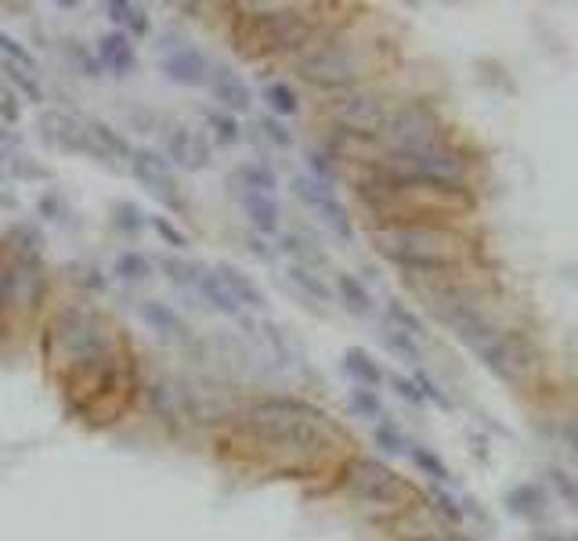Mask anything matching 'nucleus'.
<instances>
[{"instance_id": "7ed1b4c3", "label": "nucleus", "mask_w": 578, "mask_h": 541, "mask_svg": "<svg viewBox=\"0 0 578 541\" xmlns=\"http://www.w3.org/2000/svg\"><path fill=\"white\" fill-rule=\"evenodd\" d=\"M369 239L376 253L409 274H445L470 257V242L448 224H380Z\"/></svg>"}, {"instance_id": "20e7f679", "label": "nucleus", "mask_w": 578, "mask_h": 541, "mask_svg": "<svg viewBox=\"0 0 578 541\" xmlns=\"http://www.w3.org/2000/svg\"><path fill=\"white\" fill-rule=\"evenodd\" d=\"M361 199L383 217V224H441L438 217H452L474 207L467 188L395 181L383 173L361 184Z\"/></svg>"}, {"instance_id": "ddd939ff", "label": "nucleus", "mask_w": 578, "mask_h": 541, "mask_svg": "<svg viewBox=\"0 0 578 541\" xmlns=\"http://www.w3.org/2000/svg\"><path fill=\"white\" fill-rule=\"evenodd\" d=\"M293 196H297L311 213H318V221H322L337 239H343V242L355 239L351 217H347L343 202L337 199V192H332L329 184L308 178V173H300V178H293Z\"/></svg>"}, {"instance_id": "7c9ffc66", "label": "nucleus", "mask_w": 578, "mask_h": 541, "mask_svg": "<svg viewBox=\"0 0 578 541\" xmlns=\"http://www.w3.org/2000/svg\"><path fill=\"white\" fill-rule=\"evenodd\" d=\"M112 274L120 278V282H127V285H141V282H149V278H152V264H149V257H144V253L130 250V253L116 257Z\"/></svg>"}, {"instance_id": "cd10ccee", "label": "nucleus", "mask_w": 578, "mask_h": 541, "mask_svg": "<svg viewBox=\"0 0 578 541\" xmlns=\"http://www.w3.org/2000/svg\"><path fill=\"white\" fill-rule=\"evenodd\" d=\"M106 19L116 22V26H127L134 37H144L149 33V14H144L141 4H127V0H106Z\"/></svg>"}, {"instance_id": "2eb2a0df", "label": "nucleus", "mask_w": 578, "mask_h": 541, "mask_svg": "<svg viewBox=\"0 0 578 541\" xmlns=\"http://www.w3.org/2000/svg\"><path fill=\"white\" fill-rule=\"evenodd\" d=\"M210 141L202 130L192 127H170L167 130V159L181 170H207L210 167Z\"/></svg>"}, {"instance_id": "c756f323", "label": "nucleus", "mask_w": 578, "mask_h": 541, "mask_svg": "<svg viewBox=\"0 0 578 541\" xmlns=\"http://www.w3.org/2000/svg\"><path fill=\"white\" fill-rule=\"evenodd\" d=\"M260 98L268 101V109H271V116L275 120H282V116H293L297 109H300V98H297V91L289 83H282V80H271L265 91H260Z\"/></svg>"}, {"instance_id": "6ab92c4d", "label": "nucleus", "mask_w": 578, "mask_h": 541, "mask_svg": "<svg viewBox=\"0 0 578 541\" xmlns=\"http://www.w3.org/2000/svg\"><path fill=\"white\" fill-rule=\"evenodd\" d=\"M138 314H141L144 325H149L156 335H163V340H170V343H185L188 340L185 321H181V314L173 311L170 303H163V300H141Z\"/></svg>"}, {"instance_id": "ea45409f", "label": "nucleus", "mask_w": 578, "mask_h": 541, "mask_svg": "<svg viewBox=\"0 0 578 541\" xmlns=\"http://www.w3.org/2000/svg\"><path fill=\"white\" fill-rule=\"evenodd\" d=\"M22 120V109H19V94L11 91L8 80H0V123L4 127H14Z\"/></svg>"}, {"instance_id": "a211bd4d", "label": "nucleus", "mask_w": 578, "mask_h": 541, "mask_svg": "<svg viewBox=\"0 0 578 541\" xmlns=\"http://www.w3.org/2000/svg\"><path fill=\"white\" fill-rule=\"evenodd\" d=\"M213 274L221 278L225 289L231 292V300H236V303L242 307V311H246V307H250V311H265V307H268L265 289H260L242 268H236V264H217Z\"/></svg>"}, {"instance_id": "6e6552de", "label": "nucleus", "mask_w": 578, "mask_h": 541, "mask_svg": "<svg viewBox=\"0 0 578 541\" xmlns=\"http://www.w3.org/2000/svg\"><path fill=\"white\" fill-rule=\"evenodd\" d=\"M343 488L351 491L358 502H369V505H401V502L412 499V488L405 484L387 462L366 459V455L347 462Z\"/></svg>"}, {"instance_id": "473e14b6", "label": "nucleus", "mask_w": 578, "mask_h": 541, "mask_svg": "<svg viewBox=\"0 0 578 541\" xmlns=\"http://www.w3.org/2000/svg\"><path fill=\"white\" fill-rule=\"evenodd\" d=\"M0 69L8 72V87L19 98H29V101H43V91H40V80L33 77V72H26V69H19V66H11V62H0Z\"/></svg>"}, {"instance_id": "58836bf2", "label": "nucleus", "mask_w": 578, "mask_h": 541, "mask_svg": "<svg viewBox=\"0 0 578 541\" xmlns=\"http://www.w3.org/2000/svg\"><path fill=\"white\" fill-rule=\"evenodd\" d=\"M351 408L361 419H383V404H380V398H376V390L355 387L351 390Z\"/></svg>"}, {"instance_id": "f704fd0d", "label": "nucleus", "mask_w": 578, "mask_h": 541, "mask_svg": "<svg viewBox=\"0 0 578 541\" xmlns=\"http://www.w3.org/2000/svg\"><path fill=\"white\" fill-rule=\"evenodd\" d=\"M207 130L213 134L217 144H236L242 138V130H239V120L231 112H221V109H213L207 112Z\"/></svg>"}, {"instance_id": "f3484780", "label": "nucleus", "mask_w": 578, "mask_h": 541, "mask_svg": "<svg viewBox=\"0 0 578 541\" xmlns=\"http://www.w3.org/2000/svg\"><path fill=\"white\" fill-rule=\"evenodd\" d=\"M210 91L217 98V106H221V112H250L253 106V91H250V83H246L239 72H231L228 66H217L210 72Z\"/></svg>"}, {"instance_id": "4468645a", "label": "nucleus", "mask_w": 578, "mask_h": 541, "mask_svg": "<svg viewBox=\"0 0 578 541\" xmlns=\"http://www.w3.org/2000/svg\"><path fill=\"white\" fill-rule=\"evenodd\" d=\"M37 127H40V138L48 144H54V149L80 152V156L98 159V163H109V159L101 156V149L94 144L91 130H87V120H77V116H69V112L48 109V112L37 116Z\"/></svg>"}, {"instance_id": "39448f33", "label": "nucleus", "mask_w": 578, "mask_h": 541, "mask_svg": "<svg viewBox=\"0 0 578 541\" xmlns=\"http://www.w3.org/2000/svg\"><path fill=\"white\" fill-rule=\"evenodd\" d=\"M236 48L246 58L265 54H300L318 37L315 19L303 8L289 4H253L236 19Z\"/></svg>"}, {"instance_id": "9d476101", "label": "nucleus", "mask_w": 578, "mask_h": 541, "mask_svg": "<svg viewBox=\"0 0 578 541\" xmlns=\"http://www.w3.org/2000/svg\"><path fill=\"white\" fill-rule=\"evenodd\" d=\"M376 141H383L387 152H409V149H427V144H441L438 116L427 106H398L390 109Z\"/></svg>"}, {"instance_id": "aec40b11", "label": "nucleus", "mask_w": 578, "mask_h": 541, "mask_svg": "<svg viewBox=\"0 0 578 541\" xmlns=\"http://www.w3.org/2000/svg\"><path fill=\"white\" fill-rule=\"evenodd\" d=\"M98 62L106 66L112 77H127V72L134 69V62H138L134 43H130V37L120 33V29H116V33H106L98 40Z\"/></svg>"}, {"instance_id": "a19ab883", "label": "nucleus", "mask_w": 578, "mask_h": 541, "mask_svg": "<svg viewBox=\"0 0 578 541\" xmlns=\"http://www.w3.org/2000/svg\"><path fill=\"white\" fill-rule=\"evenodd\" d=\"M376 444H380L383 451H390V455H405V451L412 448L395 427H390V422H380V427H376Z\"/></svg>"}, {"instance_id": "8fccbe9b", "label": "nucleus", "mask_w": 578, "mask_h": 541, "mask_svg": "<svg viewBox=\"0 0 578 541\" xmlns=\"http://www.w3.org/2000/svg\"><path fill=\"white\" fill-rule=\"evenodd\" d=\"M549 477H554V484H557V491L564 494V499L571 502V509H578V484H575V480L568 473H560V470H554Z\"/></svg>"}, {"instance_id": "c9c22d12", "label": "nucleus", "mask_w": 578, "mask_h": 541, "mask_svg": "<svg viewBox=\"0 0 578 541\" xmlns=\"http://www.w3.org/2000/svg\"><path fill=\"white\" fill-rule=\"evenodd\" d=\"M387 325L401 329L405 335H412V340H423V335H427L423 321H419V318L409 311V307L398 303V300H390V303H387Z\"/></svg>"}, {"instance_id": "4c0bfd02", "label": "nucleus", "mask_w": 578, "mask_h": 541, "mask_svg": "<svg viewBox=\"0 0 578 541\" xmlns=\"http://www.w3.org/2000/svg\"><path fill=\"white\" fill-rule=\"evenodd\" d=\"M0 58H4V62H11V66L26 69V72H33V77H37V58L29 54L14 37H8V33H0Z\"/></svg>"}, {"instance_id": "de8ad7c7", "label": "nucleus", "mask_w": 578, "mask_h": 541, "mask_svg": "<svg viewBox=\"0 0 578 541\" xmlns=\"http://www.w3.org/2000/svg\"><path fill=\"white\" fill-rule=\"evenodd\" d=\"M430 502H434V509H438L441 517H448V520H462V509L456 505L452 494H445L441 488H434V491H430Z\"/></svg>"}, {"instance_id": "e433bc0d", "label": "nucleus", "mask_w": 578, "mask_h": 541, "mask_svg": "<svg viewBox=\"0 0 578 541\" xmlns=\"http://www.w3.org/2000/svg\"><path fill=\"white\" fill-rule=\"evenodd\" d=\"M409 455H412V462L419 465V470H423L434 484H448V480H452V473H448V465L434 455L430 448H409Z\"/></svg>"}, {"instance_id": "37998d69", "label": "nucleus", "mask_w": 578, "mask_h": 541, "mask_svg": "<svg viewBox=\"0 0 578 541\" xmlns=\"http://www.w3.org/2000/svg\"><path fill=\"white\" fill-rule=\"evenodd\" d=\"M149 224L156 228V236H159V239H163L167 246H173V250H185V246H188V236H185V231H181L178 224H170L167 217H152Z\"/></svg>"}, {"instance_id": "f257e3e1", "label": "nucleus", "mask_w": 578, "mask_h": 541, "mask_svg": "<svg viewBox=\"0 0 578 541\" xmlns=\"http://www.w3.org/2000/svg\"><path fill=\"white\" fill-rule=\"evenodd\" d=\"M48 350L72 393L83 390V383H91L87 398H101V390L116 387V379H120L116 332L106 314L87 303L58 307L48 329Z\"/></svg>"}, {"instance_id": "c03bdc74", "label": "nucleus", "mask_w": 578, "mask_h": 541, "mask_svg": "<svg viewBox=\"0 0 578 541\" xmlns=\"http://www.w3.org/2000/svg\"><path fill=\"white\" fill-rule=\"evenodd\" d=\"M308 178H315V181H322V184H329L332 188V181H337V167L329 163V156L326 152H311L308 156Z\"/></svg>"}, {"instance_id": "1a4fd4ad", "label": "nucleus", "mask_w": 578, "mask_h": 541, "mask_svg": "<svg viewBox=\"0 0 578 541\" xmlns=\"http://www.w3.org/2000/svg\"><path fill=\"white\" fill-rule=\"evenodd\" d=\"M390 109H395V106H390L383 94L366 91V87H351V91H340L337 98L329 101V116H332V120H337L347 130V134L369 138V141L380 138V130L387 123Z\"/></svg>"}, {"instance_id": "f03ea898", "label": "nucleus", "mask_w": 578, "mask_h": 541, "mask_svg": "<svg viewBox=\"0 0 578 541\" xmlns=\"http://www.w3.org/2000/svg\"><path fill=\"white\" fill-rule=\"evenodd\" d=\"M231 419H236L239 433L253 437L257 444L279 448L293 459H318L340 441V430L332 427L322 408L297 398L246 401Z\"/></svg>"}, {"instance_id": "393cba45", "label": "nucleus", "mask_w": 578, "mask_h": 541, "mask_svg": "<svg viewBox=\"0 0 578 541\" xmlns=\"http://www.w3.org/2000/svg\"><path fill=\"white\" fill-rule=\"evenodd\" d=\"M506 509L520 520H542L546 513V491L535 488V484H520L506 494Z\"/></svg>"}, {"instance_id": "72a5a7b5", "label": "nucleus", "mask_w": 578, "mask_h": 541, "mask_svg": "<svg viewBox=\"0 0 578 541\" xmlns=\"http://www.w3.org/2000/svg\"><path fill=\"white\" fill-rule=\"evenodd\" d=\"M380 340H383V347L390 350V354H398V358H405L409 364H419V343L412 340V335H405L401 329H395V325H383V332H380Z\"/></svg>"}, {"instance_id": "49530a36", "label": "nucleus", "mask_w": 578, "mask_h": 541, "mask_svg": "<svg viewBox=\"0 0 578 541\" xmlns=\"http://www.w3.org/2000/svg\"><path fill=\"white\" fill-rule=\"evenodd\" d=\"M260 130H265V138L271 144H279V149H289V144H293V134H289L282 120H275V116H265V120H260Z\"/></svg>"}, {"instance_id": "f8f14e48", "label": "nucleus", "mask_w": 578, "mask_h": 541, "mask_svg": "<svg viewBox=\"0 0 578 541\" xmlns=\"http://www.w3.org/2000/svg\"><path fill=\"white\" fill-rule=\"evenodd\" d=\"M130 170L134 178L149 188V192L163 202L167 210L173 213H188V202L181 196V184H178V173H173L170 159H163V152L156 149H134L130 152Z\"/></svg>"}, {"instance_id": "bb28decb", "label": "nucleus", "mask_w": 578, "mask_h": 541, "mask_svg": "<svg viewBox=\"0 0 578 541\" xmlns=\"http://www.w3.org/2000/svg\"><path fill=\"white\" fill-rule=\"evenodd\" d=\"M231 188L242 196V192H260V196H271L279 181H275V173L265 167V163H246L236 170V178H231Z\"/></svg>"}, {"instance_id": "a18cd8bd", "label": "nucleus", "mask_w": 578, "mask_h": 541, "mask_svg": "<svg viewBox=\"0 0 578 541\" xmlns=\"http://www.w3.org/2000/svg\"><path fill=\"white\" fill-rule=\"evenodd\" d=\"M412 383H416V390H419V393H423V401H434V404H438V408H452V401L445 398V393H441V387L434 383L430 375L416 372V379H412Z\"/></svg>"}, {"instance_id": "4be33fe9", "label": "nucleus", "mask_w": 578, "mask_h": 541, "mask_svg": "<svg viewBox=\"0 0 578 541\" xmlns=\"http://www.w3.org/2000/svg\"><path fill=\"white\" fill-rule=\"evenodd\" d=\"M279 250H282L289 260H293L297 268H308V271L326 268V253L318 250L315 239L300 236V231H289V236H282V239H279Z\"/></svg>"}, {"instance_id": "5701e85b", "label": "nucleus", "mask_w": 578, "mask_h": 541, "mask_svg": "<svg viewBox=\"0 0 578 541\" xmlns=\"http://www.w3.org/2000/svg\"><path fill=\"white\" fill-rule=\"evenodd\" d=\"M286 285L297 289L303 303H332V289L315 271H308V268L289 264L286 268Z\"/></svg>"}, {"instance_id": "9b49d317", "label": "nucleus", "mask_w": 578, "mask_h": 541, "mask_svg": "<svg viewBox=\"0 0 578 541\" xmlns=\"http://www.w3.org/2000/svg\"><path fill=\"white\" fill-rule=\"evenodd\" d=\"M477 358L485 361L488 372H496L502 383L525 387L531 383L535 369H539V350H535L525 335L502 332L499 340H491L485 350H477Z\"/></svg>"}, {"instance_id": "412c9836", "label": "nucleus", "mask_w": 578, "mask_h": 541, "mask_svg": "<svg viewBox=\"0 0 578 541\" xmlns=\"http://www.w3.org/2000/svg\"><path fill=\"white\" fill-rule=\"evenodd\" d=\"M242 210H246V221L257 231V236H279V224H282V213H279V202L271 196H260V192H242Z\"/></svg>"}, {"instance_id": "0eeeda50", "label": "nucleus", "mask_w": 578, "mask_h": 541, "mask_svg": "<svg viewBox=\"0 0 578 541\" xmlns=\"http://www.w3.org/2000/svg\"><path fill=\"white\" fill-rule=\"evenodd\" d=\"M376 173L395 181H419V184H448L462 188L467 178V163L448 149V144H427V149H409V152H383Z\"/></svg>"}, {"instance_id": "864d4df0", "label": "nucleus", "mask_w": 578, "mask_h": 541, "mask_svg": "<svg viewBox=\"0 0 578 541\" xmlns=\"http://www.w3.org/2000/svg\"><path fill=\"white\" fill-rule=\"evenodd\" d=\"M539 541H560V538H539Z\"/></svg>"}, {"instance_id": "2f4dec72", "label": "nucleus", "mask_w": 578, "mask_h": 541, "mask_svg": "<svg viewBox=\"0 0 578 541\" xmlns=\"http://www.w3.org/2000/svg\"><path fill=\"white\" fill-rule=\"evenodd\" d=\"M159 268H163V274L170 278L173 285H181V289H196L199 274L207 271L202 264H192V260H178V257H159Z\"/></svg>"}, {"instance_id": "c85d7f7f", "label": "nucleus", "mask_w": 578, "mask_h": 541, "mask_svg": "<svg viewBox=\"0 0 578 541\" xmlns=\"http://www.w3.org/2000/svg\"><path fill=\"white\" fill-rule=\"evenodd\" d=\"M337 297L343 300V307H347L351 314H358V318L372 314V297H369V289H366V282H358L355 274H337Z\"/></svg>"}, {"instance_id": "423d86ee", "label": "nucleus", "mask_w": 578, "mask_h": 541, "mask_svg": "<svg viewBox=\"0 0 578 541\" xmlns=\"http://www.w3.org/2000/svg\"><path fill=\"white\" fill-rule=\"evenodd\" d=\"M300 80H308L322 91H351L366 77V58L358 54L355 43L337 37H315L308 48L297 54Z\"/></svg>"}, {"instance_id": "dca6fc26", "label": "nucleus", "mask_w": 578, "mask_h": 541, "mask_svg": "<svg viewBox=\"0 0 578 541\" xmlns=\"http://www.w3.org/2000/svg\"><path fill=\"white\" fill-rule=\"evenodd\" d=\"M163 72H167V80L173 83H181V87H202V83H210V72L213 66L207 62V54H202L199 48H173L163 54Z\"/></svg>"}, {"instance_id": "603ef678", "label": "nucleus", "mask_w": 578, "mask_h": 541, "mask_svg": "<svg viewBox=\"0 0 578 541\" xmlns=\"http://www.w3.org/2000/svg\"><path fill=\"white\" fill-rule=\"evenodd\" d=\"M11 141H14V138L8 134V127H4V123H0V144H11Z\"/></svg>"}, {"instance_id": "09e8293b", "label": "nucleus", "mask_w": 578, "mask_h": 541, "mask_svg": "<svg viewBox=\"0 0 578 541\" xmlns=\"http://www.w3.org/2000/svg\"><path fill=\"white\" fill-rule=\"evenodd\" d=\"M390 387H395L398 398H405L409 404H423V393L416 390L412 379H405V375H390Z\"/></svg>"}, {"instance_id": "a878e982", "label": "nucleus", "mask_w": 578, "mask_h": 541, "mask_svg": "<svg viewBox=\"0 0 578 541\" xmlns=\"http://www.w3.org/2000/svg\"><path fill=\"white\" fill-rule=\"evenodd\" d=\"M343 372L351 375L358 387H366V390H376V387L383 383L380 364H376L361 347H351V350H347V354H343Z\"/></svg>"}, {"instance_id": "b1692460", "label": "nucleus", "mask_w": 578, "mask_h": 541, "mask_svg": "<svg viewBox=\"0 0 578 541\" xmlns=\"http://www.w3.org/2000/svg\"><path fill=\"white\" fill-rule=\"evenodd\" d=\"M196 292L213 307V311H221V314H228V318H242V307H239L236 300H231V292L225 289V282H221V278H217L213 271H202V274H199Z\"/></svg>"}, {"instance_id": "79ce46f5", "label": "nucleus", "mask_w": 578, "mask_h": 541, "mask_svg": "<svg viewBox=\"0 0 578 541\" xmlns=\"http://www.w3.org/2000/svg\"><path fill=\"white\" fill-rule=\"evenodd\" d=\"M112 210H116V224H120L123 231H134V236H138L144 224H149V221H144V213L134 207V202H116Z\"/></svg>"}, {"instance_id": "3c124183", "label": "nucleus", "mask_w": 578, "mask_h": 541, "mask_svg": "<svg viewBox=\"0 0 578 541\" xmlns=\"http://www.w3.org/2000/svg\"><path fill=\"white\" fill-rule=\"evenodd\" d=\"M568 444H571V451L578 455V419H575L571 427H568Z\"/></svg>"}]
</instances>
